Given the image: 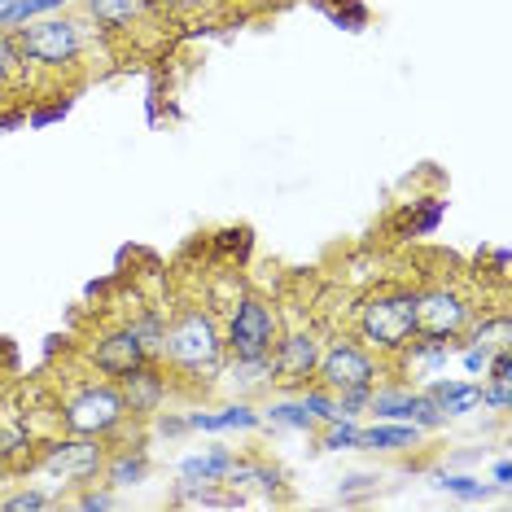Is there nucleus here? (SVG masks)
<instances>
[{
	"label": "nucleus",
	"instance_id": "1",
	"mask_svg": "<svg viewBox=\"0 0 512 512\" xmlns=\"http://www.w3.org/2000/svg\"><path fill=\"white\" fill-rule=\"evenodd\" d=\"M154 359L184 381L215 386L219 372H224V364H228L219 316L211 307H180L176 316H167V324H162Z\"/></svg>",
	"mask_w": 512,
	"mask_h": 512
},
{
	"label": "nucleus",
	"instance_id": "2",
	"mask_svg": "<svg viewBox=\"0 0 512 512\" xmlns=\"http://www.w3.org/2000/svg\"><path fill=\"white\" fill-rule=\"evenodd\" d=\"M92 31L97 27L88 22V14L57 9V14H44V18H31V22H22V27H14V44H18L27 71L62 75V71H75L88 57Z\"/></svg>",
	"mask_w": 512,
	"mask_h": 512
},
{
	"label": "nucleus",
	"instance_id": "3",
	"mask_svg": "<svg viewBox=\"0 0 512 512\" xmlns=\"http://www.w3.org/2000/svg\"><path fill=\"white\" fill-rule=\"evenodd\" d=\"M355 337L381 359H394L416 337V289L412 285L368 289L355 302Z\"/></svg>",
	"mask_w": 512,
	"mask_h": 512
},
{
	"label": "nucleus",
	"instance_id": "4",
	"mask_svg": "<svg viewBox=\"0 0 512 512\" xmlns=\"http://www.w3.org/2000/svg\"><path fill=\"white\" fill-rule=\"evenodd\" d=\"M110 442L101 438H84V434H57L49 442H40V456L31 460V473L44 477V491H49L57 504H62L66 491H79L88 482H101V469H106Z\"/></svg>",
	"mask_w": 512,
	"mask_h": 512
},
{
	"label": "nucleus",
	"instance_id": "5",
	"mask_svg": "<svg viewBox=\"0 0 512 512\" xmlns=\"http://www.w3.org/2000/svg\"><path fill=\"white\" fill-rule=\"evenodd\" d=\"M57 421H62L66 434H84V438H101V442H114L119 434H127V425H136L132 416H127V403L110 377L79 381L71 394H62Z\"/></svg>",
	"mask_w": 512,
	"mask_h": 512
},
{
	"label": "nucleus",
	"instance_id": "6",
	"mask_svg": "<svg viewBox=\"0 0 512 512\" xmlns=\"http://www.w3.org/2000/svg\"><path fill=\"white\" fill-rule=\"evenodd\" d=\"M381 377H390V359L368 351L355 333L324 337V351H320V364H316V386H324L329 394H342V390L377 386Z\"/></svg>",
	"mask_w": 512,
	"mask_h": 512
},
{
	"label": "nucleus",
	"instance_id": "7",
	"mask_svg": "<svg viewBox=\"0 0 512 512\" xmlns=\"http://www.w3.org/2000/svg\"><path fill=\"white\" fill-rule=\"evenodd\" d=\"M224 329V351L228 355H272L276 337H281V311L259 294H241L228 307V316L219 320Z\"/></svg>",
	"mask_w": 512,
	"mask_h": 512
},
{
	"label": "nucleus",
	"instance_id": "8",
	"mask_svg": "<svg viewBox=\"0 0 512 512\" xmlns=\"http://www.w3.org/2000/svg\"><path fill=\"white\" fill-rule=\"evenodd\" d=\"M477 298L464 294L460 285H425L416 289V333L429 337H447V342H460L469 333V324L477 320Z\"/></svg>",
	"mask_w": 512,
	"mask_h": 512
},
{
	"label": "nucleus",
	"instance_id": "9",
	"mask_svg": "<svg viewBox=\"0 0 512 512\" xmlns=\"http://www.w3.org/2000/svg\"><path fill=\"white\" fill-rule=\"evenodd\" d=\"M368 416H372V421H407V425L425 429V434H434V429L447 425V416L434 407V399H429L421 386H412V381H399V377H394V381L381 377L377 386H372Z\"/></svg>",
	"mask_w": 512,
	"mask_h": 512
},
{
	"label": "nucleus",
	"instance_id": "10",
	"mask_svg": "<svg viewBox=\"0 0 512 512\" xmlns=\"http://www.w3.org/2000/svg\"><path fill=\"white\" fill-rule=\"evenodd\" d=\"M324 351V333L316 329H281L272 346V381L281 394H298L316 381V364Z\"/></svg>",
	"mask_w": 512,
	"mask_h": 512
},
{
	"label": "nucleus",
	"instance_id": "11",
	"mask_svg": "<svg viewBox=\"0 0 512 512\" xmlns=\"http://www.w3.org/2000/svg\"><path fill=\"white\" fill-rule=\"evenodd\" d=\"M149 359H154V346H149L132 324H114V329L92 337V346H88V368L97 372V377H110V381L149 364Z\"/></svg>",
	"mask_w": 512,
	"mask_h": 512
},
{
	"label": "nucleus",
	"instance_id": "12",
	"mask_svg": "<svg viewBox=\"0 0 512 512\" xmlns=\"http://www.w3.org/2000/svg\"><path fill=\"white\" fill-rule=\"evenodd\" d=\"M114 386H119L132 421H149V416L162 412L167 399H171V377H167V368H162L158 359H149V364L123 372V377H114Z\"/></svg>",
	"mask_w": 512,
	"mask_h": 512
},
{
	"label": "nucleus",
	"instance_id": "13",
	"mask_svg": "<svg viewBox=\"0 0 512 512\" xmlns=\"http://www.w3.org/2000/svg\"><path fill=\"white\" fill-rule=\"evenodd\" d=\"M460 342H447V337H429V333H416L412 342L403 346L399 355H394L390 368H399V377H438V372L451 368V359H456Z\"/></svg>",
	"mask_w": 512,
	"mask_h": 512
},
{
	"label": "nucleus",
	"instance_id": "14",
	"mask_svg": "<svg viewBox=\"0 0 512 512\" xmlns=\"http://www.w3.org/2000/svg\"><path fill=\"white\" fill-rule=\"evenodd\" d=\"M149 469H154V460H149V447L145 442H110V456H106V469H101V482L110 486V491H136V486L149 482Z\"/></svg>",
	"mask_w": 512,
	"mask_h": 512
},
{
	"label": "nucleus",
	"instance_id": "15",
	"mask_svg": "<svg viewBox=\"0 0 512 512\" xmlns=\"http://www.w3.org/2000/svg\"><path fill=\"white\" fill-rule=\"evenodd\" d=\"M224 486H228V491H237L241 499L259 495V499H267V504H272L276 491H281V486H285V473L276 469L272 460H259V456H237V460H232V469H228V477H224Z\"/></svg>",
	"mask_w": 512,
	"mask_h": 512
},
{
	"label": "nucleus",
	"instance_id": "16",
	"mask_svg": "<svg viewBox=\"0 0 512 512\" xmlns=\"http://www.w3.org/2000/svg\"><path fill=\"white\" fill-rule=\"evenodd\" d=\"M162 0H84V14L97 31H106V36H119V31H132L141 27V22L154 14ZM167 9V5H162Z\"/></svg>",
	"mask_w": 512,
	"mask_h": 512
},
{
	"label": "nucleus",
	"instance_id": "17",
	"mask_svg": "<svg viewBox=\"0 0 512 512\" xmlns=\"http://www.w3.org/2000/svg\"><path fill=\"white\" fill-rule=\"evenodd\" d=\"M421 390L434 399V407L447 416V421L482 412V386H477V381H464V377H447V372H438V377H429Z\"/></svg>",
	"mask_w": 512,
	"mask_h": 512
},
{
	"label": "nucleus",
	"instance_id": "18",
	"mask_svg": "<svg viewBox=\"0 0 512 512\" xmlns=\"http://www.w3.org/2000/svg\"><path fill=\"white\" fill-rule=\"evenodd\" d=\"M193 434H254L263 429V412L250 399H232L219 412H189Z\"/></svg>",
	"mask_w": 512,
	"mask_h": 512
},
{
	"label": "nucleus",
	"instance_id": "19",
	"mask_svg": "<svg viewBox=\"0 0 512 512\" xmlns=\"http://www.w3.org/2000/svg\"><path fill=\"white\" fill-rule=\"evenodd\" d=\"M219 381L232 390V399H254L276 386L272 381V355H228Z\"/></svg>",
	"mask_w": 512,
	"mask_h": 512
},
{
	"label": "nucleus",
	"instance_id": "20",
	"mask_svg": "<svg viewBox=\"0 0 512 512\" xmlns=\"http://www.w3.org/2000/svg\"><path fill=\"white\" fill-rule=\"evenodd\" d=\"M425 438V429L407 425V421H372L359 429V451H377V456H403L416 451Z\"/></svg>",
	"mask_w": 512,
	"mask_h": 512
},
{
	"label": "nucleus",
	"instance_id": "21",
	"mask_svg": "<svg viewBox=\"0 0 512 512\" xmlns=\"http://www.w3.org/2000/svg\"><path fill=\"white\" fill-rule=\"evenodd\" d=\"M482 346L486 355L512 351V316L508 311H477V320L469 324V333L460 337V346Z\"/></svg>",
	"mask_w": 512,
	"mask_h": 512
},
{
	"label": "nucleus",
	"instance_id": "22",
	"mask_svg": "<svg viewBox=\"0 0 512 512\" xmlns=\"http://www.w3.org/2000/svg\"><path fill=\"white\" fill-rule=\"evenodd\" d=\"M232 460H237V451L232 447H206V451H193V456L180 460L176 477L180 482H224Z\"/></svg>",
	"mask_w": 512,
	"mask_h": 512
},
{
	"label": "nucleus",
	"instance_id": "23",
	"mask_svg": "<svg viewBox=\"0 0 512 512\" xmlns=\"http://www.w3.org/2000/svg\"><path fill=\"white\" fill-rule=\"evenodd\" d=\"M22 451L36 460V434L27 429V421H22V416H5V412H0V464L14 473ZM27 469H31V464H27Z\"/></svg>",
	"mask_w": 512,
	"mask_h": 512
},
{
	"label": "nucleus",
	"instance_id": "24",
	"mask_svg": "<svg viewBox=\"0 0 512 512\" xmlns=\"http://www.w3.org/2000/svg\"><path fill=\"white\" fill-rule=\"evenodd\" d=\"M259 412H263V425H272V429H298V434H316V421H311V412L302 407L298 394L267 399Z\"/></svg>",
	"mask_w": 512,
	"mask_h": 512
},
{
	"label": "nucleus",
	"instance_id": "25",
	"mask_svg": "<svg viewBox=\"0 0 512 512\" xmlns=\"http://www.w3.org/2000/svg\"><path fill=\"white\" fill-rule=\"evenodd\" d=\"M57 9H71V0H9V5H0V31H14L31 18L57 14Z\"/></svg>",
	"mask_w": 512,
	"mask_h": 512
},
{
	"label": "nucleus",
	"instance_id": "26",
	"mask_svg": "<svg viewBox=\"0 0 512 512\" xmlns=\"http://www.w3.org/2000/svg\"><path fill=\"white\" fill-rule=\"evenodd\" d=\"M442 215H447V202H442V197H421V202H412L403 211V232H412V237H429V232H438Z\"/></svg>",
	"mask_w": 512,
	"mask_h": 512
},
{
	"label": "nucleus",
	"instance_id": "27",
	"mask_svg": "<svg viewBox=\"0 0 512 512\" xmlns=\"http://www.w3.org/2000/svg\"><path fill=\"white\" fill-rule=\"evenodd\" d=\"M320 429V451H359V421H346V416H333V421L316 425Z\"/></svg>",
	"mask_w": 512,
	"mask_h": 512
},
{
	"label": "nucleus",
	"instance_id": "28",
	"mask_svg": "<svg viewBox=\"0 0 512 512\" xmlns=\"http://www.w3.org/2000/svg\"><path fill=\"white\" fill-rule=\"evenodd\" d=\"M320 14L333 18V27H346V31H364L368 27V5L364 0H311Z\"/></svg>",
	"mask_w": 512,
	"mask_h": 512
},
{
	"label": "nucleus",
	"instance_id": "29",
	"mask_svg": "<svg viewBox=\"0 0 512 512\" xmlns=\"http://www.w3.org/2000/svg\"><path fill=\"white\" fill-rule=\"evenodd\" d=\"M53 504H57V499L44 491L40 482H22L14 495L0 499V508H5V512H44V508H53Z\"/></svg>",
	"mask_w": 512,
	"mask_h": 512
},
{
	"label": "nucleus",
	"instance_id": "30",
	"mask_svg": "<svg viewBox=\"0 0 512 512\" xmlns=\"http://www.w3.org/2000/svg\"><path fill=\"white\" fill-rule=\"evenodd\" d=\"M434 486L438 491H447V495H456V499H486L491 495V486H486L482 477H473V473H438Z\"/></svg>",
	"mask_w": 512,
	"mask_h": 512
},
{
	"label": "nucleus",
	"instance_id": "31",
	"mask_svg": "<svg viewBox=\"0 0 512 512\" xmlns=\"http://www.w3.org/2000/svg\"><path fill=\"white\" fill-rule=\"evenodd\" d=\"M22 75H27V66H22V53H18V44H14V31H0V92H9Z\"/></svg>",
	"mask_w": 512,
	"mask_h": 512
},
{
	"label": "nucleus",
	"instance_id": "32",
	"mask_svg": "<svg viewBox=\"0 0 512 512\" xmlns=\"http://www.w3.org/2000/svg\"><path fill=\"white\" fill-rule=\"evenodd\" d=\"M298 399H302V407L311 412V421H316V425H324V421H333V416H337V399L324 386H316V381H311V386H302Z\"/></svg>",
	"mask_w": 512,
	"mask_h": 512
},
{
	"label": "nucleus",
	"instance_id": "33",
	"mask_svg": "<svg viewBox=\"0 0 512 512\" xmlns=\"http://www.w3.org/2000/svg\"><path fill=\"white\" fill-rule=\"evenodd\" d=\"M71 504L84 508V512H106V508H119V491H110L106 482H88V486L75 491Z\"/></svg>",
	"mask_w": 512,
	"mask_h": 512
},
{
	"label": "nucleus",
	"instance_id": "34",
	"mask_svg": "<svg viewBox=\"0 0 512 512\" xmlns=\"http://www.w3.org/2000/svg\"><path fill=\"white\" fill-rule=\"evenodd\" d=\"M477 386H482V407H486V412H495V416H508L512 412V381H504V377H482Z\"/></svg>",
	"mask_w": 512,
	"mask_h": 512
},
{
	"label": "nucleus",
	"instance_id": "35",
	"mask_svg": "<svg viewBox=\"0 0 512 512\" xmlns=\"http://www.w3.org/2000/svg\"><path fill=\"white\" fill-rule=\"evenodd\" d=\"M333 399H337V416H346V421H364L368 403H372V386H364V390H342V394H333Z\"/></svg>",
	"mask_w": 512,
	"mask_h": 512
},
{
	"label": "nucleus",
	"instance_id": "36",
	"mask_svg": "<svg viewBox=\"0 0 512 512\" xmlns=\"http://www.w3.org/2000/svg\"><path fill=\"white\" fill-rule=\"evenodd\" d=\"M149 425H154L158 438H184V434H193V429H189V412H167V407L149 416Z\"/></svg>",
	"mask_w": 512,
	"mask_h": 512
},
{
	"label": "nucleus",
	"instance_id": "37",
	"mask_svg": "<svg viewBox=\"0 0 512 512\" xmlns=\"http://www.w3.org/2000/svg\"><path fill=\"white\" fill-rule=\"evenodd\" d=\"M456 355H460V364H464V372H469V377H482L486 364H491V355H486L482 346H469V342H464Z\"/></svg>",
	"mask_w": 512,
	"mask_h": 512
},
{
	"label": "nucleus",
	"instance_id": "38",
	"mask_svg": "<svg viewBox=\"0 0 512 512\" xmlns=\"http://www.w3.org/2000/svg\"><path fill=\"white\" fill-rule=\"evenodd\" d=\"M66 110H71V101H53V106H44V110H36V114H27V123H31V127H44V123L62 119Z\"/></svg>",
	"mask_w": 512,
	"mask_h": 512
},
{
	"label": "nucleus",
	"instance_id": "39",
	"mask_svg": "<svg viewBox=\"0 0 512 512\" xmlns=\"http://www.w3.org/2000/svg\"><path fill=\"white\" fill-rule=\"evenodd\" d=\"M377 486V473H351L342 482V495H351V491H372Z\"/></svg>",
	"mask_w": 512,
	"mask_h": 512
},
{
	"label": "nucleus",
	"instance_id": "40",
	"mask_svg": "<svg viewBox=\"0 0 512 512\" xmlns=\"http://www.w3.org/2000/svg\"><path fill=\"white\" fill-rule=\"evenodd\" d=\"M167 9H176V14H197V9H211L219 0H162Z\"/></svg>",
	"mask_w": 512,
	"mask_h": 512
},
{
	"label": "nucleus",
	"instance_id": "41",
	"mask_svg": "<svg viewBox=\"0 0 512 512\" xmlns=\"http://www.w3.org/2000/svg\"><path fill=\"white\" fill-rule=\"evenodd\" d=\"M486 259H491V272L499 276V281H508V267H512V259H508V250H504V246H495L491 254H486Z\"/></svg>",
	"mask_w": 512,
	"mask_h": 512
},
{
	"label": "nucleus",
	"instance_id": "42",
	"mask_svg": "<svg viewBox=\"0 0 512 512\" xmlns=\"http://www.w3.org/2000/svg\"><path fill=\"white\" fill-rule=\"evenodd\" d=\"M491 482H495V491H508V486H512V464L508 460L491 464Z\"/></svg>",
	"mask_w": 512,
	"mask_h": 512
},
{
	"label": "nucleus",
	"instance_id": "43",
	"mask_svg": "<svg viewBox=\"0 0 512 512\" xmlns=\"http://www.w3.org/2000/svg\"><path fill=\"white\" fill-rule=\"evenodd\" d=\"M18 123H27V110H9V114H0V132H5V127H18Z\"/></svg>",
	"mask_w": 512,
	"mask_h": 512
},
{
	"label": "nucleus",
	"instance_id": "44",
	"mask_svg": "<svg viewBox=\"0 0 512 512\" xmlns=\"http://www.w3.org/2000/svg\"><path fill=\"white\" fill-rule=\"evenodd\" d=\"M5 477H9V469H5V464H0V486H5Z\"/></svg>",
	"mask_w": 512,
	"mask_h": 512
}]
</instances>
